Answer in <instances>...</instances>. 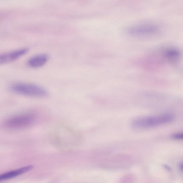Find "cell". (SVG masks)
<instances>
[{
    "mask_svg": "<svg viewBox=\"0 0 183 183\" xmlns=\"http://www.w3.org/2000/svg\"><path fill=\"white\" fill-rule=\"evenodd\" d=\"M174 115L172 113L162 114L140 118L133 120L132 126L136 130L150 129L167 124L174 120Z\"/></svg>",
    "mask_w": 183,
    "mask_h": 183,
    "instance_id": "6da1fadb",
    "label": "cell"
},
{
    "mask_svg": "<svg viewBox=\"0 0 183 183\" xmlns=\"http://www.w3.org/2000/svg\"><path fill=\"white\" fill-rule=\"evenodd\" d=\"M36 119V115L33 113L19 114L7 118L3 122V127L9 130H23L34 125Z\"/></svg>",
    "mask_w": 183,
    "mask_h": 183,
    "instance_id": "7a4b0ae2",
    "label": "cell"
},
{
    "mask_svg": "<svg viewBox=\"0 0 183 183\" xmlns=\"http://www.w3.org/2000/svg\"><path fill=\"white\" fill-rule=\"evenodd\" d=\"M10 89L14 93L29 97L43 98L48 96V92L45 89L33 84L15 83L10 87Z\"/></svg>",
    "mask_w": 183,
    "mask_h": 183,
    "instance_id": "3957f363",
    "label": "cell"
},
{
    "mask_svg": "<svg viewBox=\"0 0 183 183\" xmlns=\"http://www.w3.org/2000/svg\"><path fill=\"white\" fill-rule=\"evenodd\" d=\"M161 32V27L159 25L151 23L136 25L128 31L130 35L138 37H151L159 35Z\"/></svg>",
    "mask_w": 183,
    "mask_h": 183,
    "instance_id": "277c9868",
    "label": "cell"
},
{
    "mask_svg": "<svg viewBox=\"0 0 183 183\" xmlns=\"http://www.w3.org/2000/svg\"><path fill=\"white\" fill-rule=\"evenodd\" d=\"M29 48H23L1 54L0 56V63H8L17 60L29 51Z\"/></svg>",
    "mask_w": 183,
    "mask_h": 183,
    "instance_id": "5b68a950",
    "label": "cell"
},
{
    "mask_svg": "<svg viewBox=\"0 0 183 183\" xmlns=\"http://www.w3.org/2000/svg\"><path fill=\"white\" fill-rule=\"evenodd\" d=\"M33 168L32 166H28L4 173L0 176V181H4L13 179L30 171Z\"/></svg>",
    "mask_w": 183,
    "mask_h": 183,
    "instance_id": "8992f818",
    "label": "cell"
},
{
    "mask_svg": "<svg viewBox=\"0 0 183 183\" xmlns=\"http://www.w3.org/2000/svg\"><path fill=\"white\" fill-rule=\"evenodd\" d=\"M48 56L47 54H38L30 58L28 61V64L31 67H39L45 65L48 61Z\"/></svg>",
    "mask_w": 183,
    "mask_h": 183,
    "instance_id": "52a82bcc",
    "label": "cell"
},
{
    "mask_svg": "<svg viewBox=\"0 0 183 183\" xmlns=\"http://www.w3.org/2000/svg\"><path fill=\"white\" fill-rule=\"evenodd\" d=\"M172 137L176 140H183V132L175 133L172 135Z\"/></svg>",
    "mask_w": 183,
    "mask_h": 183,
    "instance_id": "ba28073f",
    "label": "cell"
},
{
    "mask_svg": "<svg viewBox=\"0 0 183 183\" xmlns=\"http://www.w3.org/2000/svg\"><path fill=\"white\" fill-rule=\"evenodd\" d=\"M180 170L183 172V162L180 165Z\"/></svg>",
    "mask_w": 183,
    "mask_h": 183,
    "instance_id": "9c48e42d",
    "label": "cell"
},
{
    "mask_svg": "<svg viewBox=\"0 0 183 183\" xmlns=\"http://www.w3.org/2000/svg\"><path fill=\"white\" fill-rule=\"evenodd\" d=\"M164 166L165 169L168 170L170 171L171 170V168L169 166H168L165 165Z\"/></svg>",
    "mask_w": 183,
    "mask_h": 183,
    "instance_id": "30bf717a",
    "label": "cell"
}]
</instances>
